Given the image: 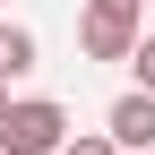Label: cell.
Instances as JSON below:
<instances>
[{
    "mask_svg": "<svg viewBox=\"0 0 155 155\" xmlns=\"http://www.w3.org/2000/svg\"><path fill=\"white\" fill-rule=\"evenodd\" d=\"M129 69H138V95H155V35H147L138 52H129Z\"/></svg>",
    "mask_w": 155,
    "mask_h": 155,
    "instance_id": "obj_6",
    "label": "cell"
},
{
    "mask_svg": "<svg viewBox=\"0 0 155 155\" xmlns=\"http://www.w3.org/2000/svg\"><path fill=\"white\" fill-rule=\"evenodd\" d=\"M104 129H112L129 155H155V95H138V86H129L121 104H112V121H104Z\"/></svg>",
    "mask_w": 155,
    "mask_h": 155,
    "instance_id": "obj_3",
    "label": "cell"
},
{
    "mask_svg": "<svg viewBox=\"0 0 155 155\" xmlns=\"http://www.w3.org/2000/svg\"><path fill=\"white\" fill-rule=\"evenodd\" d=\"M35 69V35L26 26H0V78H26Z\"/></svg>",
    "mask_w": 155,
    "mask_h": 155,
    "instance_id": "obj_4",
    "label": "cell"
},
{
    "mask_svg": "<svg viewBox=\"0 0 155 155\" xmlns=\"http://www.w3.org/2000/svg\"><path fill=\"white\" fill-rule=\"evenodd\" d=\"M61 155H121V138H112V129H86V138H69Z\"/></svg>",
    "mask_w": 155,
    "mask_h": 155,
    "instance_id": "obj_5",
    "label": "cell"
},
{
    "mask_svg": "<svg viewBox=\"0 0 155 155\" xmlns=\"http://www.w3.org/2000/svg\"><path fill=\"white\" fill-rule=\"evenodd\" d=\"M0 112H9V78H0Z\"/></svg>",
    "mask_w": 155,
    "mask_h": 155,
    "instance_id": "obj_7",
    "label": "cell"
},
{
    "mask_svg": "<svg viewBox=\"0 0 155 155\" xmlns=\"http://www.w3.org/2000/svg\"><path fill=\"white\" fill-rule=\"evenodd\" d=\"M61 147H69V112L52 95H26L0 112V155H61Z\"/></svg>",
    "mask_w": 155,
    "mask_h": 155,
    "instance_id": "obj_1",
    "label": "cell"
},
{
    "mask_svg": "<svg viewBox=\"0 0 155 155\" xmlns=\"http://www.w3.org/2000/svg\"><path fill=\"white\" fill-rule=\"evenodd\" d=\"M147 0H86V17H78V43H86V61H129V52L147 43L138 35Z\"/></svg>",
    "mask_w": 155,
    "mask_h": 155,
    "instance_id": "obj_2",
    "label": "cell"
}]
</instances>
